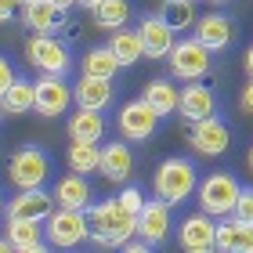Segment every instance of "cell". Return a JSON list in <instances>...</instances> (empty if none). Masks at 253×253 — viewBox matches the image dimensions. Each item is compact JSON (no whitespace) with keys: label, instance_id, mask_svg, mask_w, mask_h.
<instances>
[{"label":"cell","instance_id":"cell-16","mask_svg":"<svg viewBox=\"0 0 253 253\" xmlns=\"http://www.w3.org/2000/svg\"><path fill=\"white\" fill-rule=\"evenodd\" d=\"M22 26L29 33H58L65 26V11L54 0H22Z\"/></svg>","mask_w":253,"mask_h":253},{"label":"cell","instance_id":"cell-27","mask_svg":"<svg viewBox=\"0 0 253 253\" xmlns=\"http://www.w3.org/2000/svg\"><path fill=\"white\" fill-rule=\"evenodd\" d=\"M65 159H69V170H76V174H94L101 163V145L98 141H73Z\"/></svg>","mask_w":253,"mask_h":253},{"label":"cell","instance_id":"cell-7","mask_svg":"<svg viewBox=\"0 0 253 253\" xmlns=\"http://www.w3.org/2000/svg\"><path fill=\"white\" fill-rule=\"evenodd\" d=\"M26 62L40 73H69V51L54 33H33L26 40Z\"/></svg>","mask_w":253,"mask_h":253},{"label":"cell","instance_id":"cell-13","mask_svg":"<svg viewBox=\"0 0 253 253\" xmlns=\"http://www.w3.org/2000/svg\"><path fill=\"white\" fill-rule=\"evenodd\" d=\"M54 195L43 192V188H18L15 199H7V213L4 217H26V221H47L54 213Z\"/></svg>","mask_w":253,"mask_h":253},{"label":"cell","instance_id":"cell-2","mask_svg":"<svg viewBox=\"0 0 253 253\" xmlns=\"http://www.w3.org/2000/svg\"><path fill=\"white\" fill-rule=\"evenodd\" d=\"M152 188H156L159 199H167L170 206H181L199 188V170H195V163L185 159V156H170V159L159 163L156 177H152Z\"/></svg>","mask_w":253,"mask_h":253},{"label":"cell","instance_id":"cell-30","mask_svg":"<svg viewBox=\"0 0 253 253\" xmlns=\"http://www.w3.org/2000/svg\"><path fill=\"white\" fill-rule=\"evenodd\" d=\"M217 250H224V253L235 250V213L217 217Z\"/></svg>","mask_w":253,"mask_h":253},{"label":"cell","instance_id":"cell-4","mask_svg":"<svg viewBox=\"0 0 253 253\" xmlns=\"http://www.w3.org/2000/svg\"><path fill=\"white\" fill-rule=\"evenodd\" d=\"M51 177V156L40 145H22L7 159V181L15 188H43Z\"/></svg>","mask_w":253,"mask_h":253},{"label":"cell","instance_id":"cell-43","mask_svg":"<svg viewBox=\"0 0 253 253\" xmlns=\"http://www.w3.org/2000/svg\"><path fill=\"white\" fill-rule=\"evenodd\" d=\"M210 4H224V0H210Z\"/></svg>","mask_w":253,"mask_h":253},{"label":"cell","instance_id":"cell-39","mask_svg":"<svg viewBox=\"0 0 253 253\" xmlns=\"http://www.w3.org/2000/svg\"><path fill=\"white\" fill-rule=\"evenodd\" d=\"M80 4H84V7H87V11H94V7H98V4H101V0H80Z\"/></svg>","mask_w":253,"mask_h":253},{"label":"cell","instance_id":"cell-12","mask_svg":"<svg viewBox=\"0 0 253 253\" xmlns=\"http://www.w3.org/2000/svg\"><path fill=\"white\" fill-rule=\"evenodd\" d=\"M170 203L167 199H145L141 206V213H137V235L145 239L148 246H163L167 243V235H170Z\"/></svg>","mask_w":253,"mask_h":253},{"label":"cell","instance_id":"cell-19","mask_svg":"<svg viewBox=\"0 0 253 253\" xmlns=\"http://www.w3.org/2000/svg\"><path fill=\"white\" fill-rule=\"evenodd\" d=\"M101 177L112 181V185H120V181H126L134 174V152H130V145L126 141H105L101 145Z\"/></svg>","mask_w":253,"mask_h":253},{"label":"cell","instance_id":"cell-32","mask_svg":"<svg viewBox=\"0 0 253 253\" xmlns=\"http://www.w3.org/2000/svg\"><path fill=\"white\" fill-rule=\"evenodd\" d=\"M239 221H253V188H243L235 199V210H232Z\"/></svg>","mask_w":253,"mask_h":253},{"label":"cell","instance_id":"cell-20","mask_svg":"<svg viewBox=\"0 0 253 253\" xmlns=\"http://www.w3.org/2000/svg\"><path fill=\"white\" fill-rule=\"evenodd\" d=\"M195 37L210 51H224V47H232V40H235V22L228 15H221V11L203 15V18H195Z\"/></svg>","mask_w":253,"mask_h":253},{"label":"cell","instance_id":"cell-9","mask_svg":"<svg viewBox=\"0 0 253 253\" xmlns=\"http://www.w3.org/2000/svg\"><path fill=\"white\" fill-rule=\"evenodd\" d=\"M228 141H232V130L221 116H206V120H195L188 126V145L195 148L199 156L206 159H217L228 152Z\"/></svg>","mask_w":253,"mask_h":253},{"label":"cell","instance_id":"cell-24","mask_svg":"<svg viewBox=\"0 0 253 253\" xmlns=\"http://www.w3.org/2000/svg\"><path fill=\"white\" fill-rule=\"evenodd\" d=\"M69 137L73 141H101L105 137V120L94 109H80L69 116Z\"/></svg>","mask_w":253,"mask_h":253},{"label":"cell","instance_id":"cell-18","mask_svg":"<svg viewBox=\"0 0 253 253\" xmlns=\"http://www.w3.org/2000/svg\"><path fill=\"white\" fill-rule=\"evenodd\" d=\"M4 235H7L11 250H18V253H40V250H47V235H43L40 221H26V217H7Z\"/></svg>","mask_w":253,"mask_h":253},{"label":"cell","instance_id":"cell-40","mask_svg":"<svg viewBox=\"0 0 253 253\" xmlns=\"http://www.w3.org/2000/svg\"><path fill=\"white\" fill-rule=\"evenodd\" d=\"M7 250H11V243H7V235H4V239H0V253H7Z\"/></svg>","mask_w":253,"mask_h":253},{"label":"cell","instance_id":"cell-25","mask_svg":"<svg viewBox=\"0 0 253 253\" xmlns=\"http://www.w3.org/2000/svg\"><path fill=\"white\" fill-rule=\"evenodd\" d=\"M80 69H84V76H101V80H112L123 65H120V58H116V51H112L109 43H105V47H90V51L84 54V58H80Z\"/></svg>","mask_w":253,"mask_h":253},{"label":"cell","instance_id":"cell-8","mask_svg":"<svg viewBox=\"0 0 253 253\" xmlns=\"http://www.w3.org/2000/svg\"><path fill=\"white\" fill-rule=\"evenodd\" d=\"M159 112L148 105L145 98H134V101H126V105L120 109V116H116V130L123 141H148V137L156 134V126H159Z\"/></svg>","mask_w":253,"mask_h":253},{"label":"cell","instance_id":"cell-31","mask_svg":"<svg viewBox=\"0 0 253 253\" xmlns=\"http://www.w3.org/2000/svg\"><path fill=\"white\" fill-rule=\"evenodd\" d=\"M232 253H253V221L235 217V250Z\"/></svg>","mask_w":253,"mask_h":253},{"label":"cell","instance_id":"cell-14","mask_svg":"<svg viewBox=\"0 0 253 253\" xmlns=\"http://www.w3.org/2000/svg\"><path fill=\"white\" fill-rule=\"evenodd\" d=\"M137 37L145 43V58H167L174 47V26L163 15H145L137 22Z\"/></svg>","mask_w":253,"mask_h":253},{"label":"cell","instance_id":"cell-34","mask_svg":"<svg viewBox=\"0 0 253 253\" xmlns=\"http://www.w3.org/2000/svg\"><path fill=\"white\" fill-rule=\"evenodd\" d=\"M11 80H15V69H11V62L0 54V98H4V90L11 87Z\"/></svg>","mask_w":253,"mask_h":253},{"label":"cell","instance_id":"cell-6","mask_svg":"<svg viewBox=\"0 0 253 253\" xmlns=\"http://www.w3.org/2000/svg\"><path fill=\"white\" fill-rule=\"evenodd\" d=\"M167 62H170V76L174 80H185V84L188 80H203L210 73V47H206L199 37L177 40L174 47H170Z\"/></svg>","mask_w":253,"mask_h":253},{"label":"cell","instance_id":"cell-26","mask_svg":"<svg viewBox=\"0 0 253 253\" xmlns=\"http://www.w3.org/2000/svg\"><path fill=\"white\" fill-rule=\"evenodd\" d=\"M109 47L116 51V58H120L123 69H126V65H134L137 58H145V43H141V37H137V29H126V26L112 29Z\"/></svg>","mask_w":253,"mask_h":253},{"label":"cell","instance_id":"cell-3","mask_svg":"<svg viewBox=\"0 0 253 253\" xmlns=\"http://www.w3.org/2000/svg\"><path fill=\"white\" fill-rule=\"evenodd\" d=\"M43 235H47V246H54V250H76L90 235V217H87V210L54 206V213L43 221Z\"/></svg>","mask_w":253,"mask_h":253},{"label":"cell","instance_id":"cell-33","mask_svg":"<svg viewBox=\"0 0 253 253\" xmlns=\"http://www.w3.org/2000/svg\"><path fill=\"white\" fill-rule=\"evenodd\" d=\"M116 199H120V203H123L130 213H141V206H145V195H141V188H134V185H130V188H123V192L116 195Z\"/></svg>","mask_w":253,"mask_h":253},{"label":"cell","instance_id":"cell-21","mask_svg":"<svg viewBox=\"0 0 253 253\" xmlns=\"http://www.w3.org/2000/svg\"><path fill=\"white\" fill-rule=\"evenodd\" d=\"M0 112L4 116H26V112H37V80L15 76L11 87L0 98Z\"/></svg>","mask_w":253,"mask_h":253},{"label":"cell","instance_id":"cell-17","mask_svg":"<svg viewBox=\"0 0 253 253\" xmlns=\"http://www.w3.org/2000/svg\"><path fill=\"white\" fill-rule=\"evenodd\" d=\"M51 195H54V203L58 206H69V210H90V185H87V174H76V170H69V174H62L58 181H54V188H51Z\"/></svg>","mask_w":253,"mask_h":253},{"label":"cell","instance_id":"cell-29","mask_svg":"<svg viewBox=\"0 0 253 253\" xmlns=\"http://www.w3.org/2000/svg\"><path fill=\"white\" fill-rule=\"evenodd\" d=\"M159 15L174 26V33H181V29L195 26V0H163V4H159Z\"/></svg>","mask_w":253,"mask_h":253},{"label":"cell","instance_id":"cell-28","mask_svg":"<svg viewBox=\"0 0 253 253\" xmlns=\"http://www.w3.org/2000/svg\"><path fill=\"white\" fill-rule=\"evenodd\" d=\"M90 15H94L98 29H120V26H126V18H130V0H101Z\"/></svg>","mask_w":253,"mask_h":253},{"label":"cell","instance_id":"cell-36","mask_svg":"<svg viewBox=\"0 0 253 253\" xmlns=\"http://www.w3.org/2000/svg\"><path fill=\"white\" fill-rule=\"evenodd\" d=\"M18 7H22V0H0V26H4V22L15 15Z\"/></svg>","mask_w":253,"mask_h":253},{"label":"cell","instance_id":"cell-42","mask_svg":"<svg viewBox=\"0 0 253 253\" xmlns=\"http://www.w3.org/2000/svg\"><path fill=\"white\" fill-rule=\"evenodd\" d=\"M7 213V206H4V195H0V217H4Z\"/></svg>","mask_w":253,"mask_h":253},{"label":"cell","instance_id":"cell-23","mask_svg":"<svg viewBox=\"0 0 253 253\" xmlns=\"http://www.w3.org/2000/svg\"><path fill=\"white\" fill-rule=\"evenodd\" d=\"M141 98L159 112V116H174L177 101H181V90H177V84H170L167 76H156V80H148L141 87Z\"/></svg>","mask_w":253,"mask_h":253},{"label":"cell","instance_id":"cell-15","mask_svg":"<svg viewBox=\"0 0 253 253\" xmlns=\"http://www.w3.org/2000/svg\"><path fill=\"white\" fill-rule=\"evenodd\" d=\"M213 109H217V98H213V90L206 87V84H195V80H188V84L181 87L177 116L185 120V123H195V120L213 116Z\"/></svg>","mask_w":253,"mask_h":253},{"label":"cell","instance_id":"cell-37","mask_svg":"<svg viewBox=\"0 0 253 253\" xmlns=\"http://www.w3.org/2000/svg\"><path fill=\"white\" fill-rule=\"evenodd\" d=\"M80 4V0H54V7H62V11H73Z\"/></svg>","mask_w":253,"mask_h":253},{"label":"cell","instance_id":"cell-5","mask_svg":"<svg viewBox=\"0 0 253 253\" xmlns=\"http://www.w3.org/2000/svg\"><path fill=\"white\" fill-rule=\"evenodd\" d=\"M239 192H243V185H239L228 170H213V174H206L199 181V188H195V195H199V210L210 213V217H228V213H232Z\"/></svg>","mask_w":253,"mask_h":253},{"label":"cell","instance_id":"cell-35","mask_svg":"<svg viewBox=\"0 0 253 253\" xmlns=\"http://www.w3.org/2000/svg\"><path fill=\"white\" fill-rule=\"evenodd\" d=\"M239 112L253 116V76H250V84L243 87V94H239Z\"/></svg>","mask_w":253,"mask_h":253},{"label":"cell","instance_id":"cell-41","mask_svg":"<svg viewBox=\"0 0 253 253\" xmlns=\"http://www.w3.org/2000/svg\"><path fill=\"white\" fill-rule=\"evenodd\" d=\"M246 167L253 170V145H250V152H246Z\"/></svg>","mask_w":253,"mask_h":253},{"label":"cell","instance_id":"cell-1","mask_svg":"<svg viewBox=\"0 0 253 253\" xmlns=\"http://www.w3.org/2000/svg\"><path fill=\"white\" fill-rule=\"evenodd\" d=\"M90 217V239L98 246H120L130 235H137V213H130L120 199H105V203H94L87 210Z\"/></svg>","mask_w":253,"mask_h":253},{"label":"cell","instance_id":"cell-11","mask_svg":"<svg viewBox=\"0 0 253 253\" xmlns=\"http://www.w3.org/2000/svg\"><path fill=\"white\" fill-rule=\"evenodd\" d=\"M69 101H73V87L65 84L62 73H40L37 80V112L40 116H62V112L69 109Z\"/></svg>","mask_w":253,"mask_h":253},{"label":"cell","instance_id":"cell-38","mask_svg":"<svg viewBox=\"0 0 253 253\" xmlns=\"http://www.w3.org/2000/svg\"><path fill=\"white\" fill-rule=\"evenodd\" d=\"M246 76H253V43H250V51H246Z\"/></svg>","mask_w":253,"mask_h":253},{"label":"cell","instance_id":"cell-22","mask_svg":"<svg viewBox=\"0 0 253 253\" xmlns=\"http://www.w3.org/2000/svg\"><path fill=\"white\" fill-rule=\"evenodd\" d=\"M73 101L80 109H109L112 105V80H101V76H80V84L73 87Z\"/></svg>","mask_w":253,"mask_h":253},{"label":"cell","instance_id":"cell-10","mask_svg":"<svg viewBox=\"0 0 253 253\" xmlns=\"http://www.w3.org/2000/svg\"><path fill=\"white\" fill-rule=\"evenodd\" d=\"M177 243H181V250H188V253H210V250H217V217L203 213V210L185 217L181 228H177Z\"/></svg>","mask_w":253,"mask_h":253}]
</instances>
